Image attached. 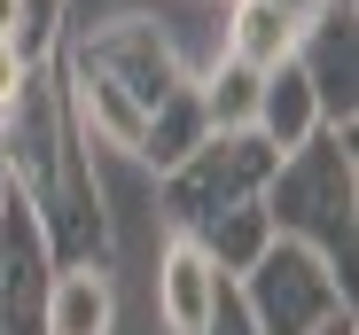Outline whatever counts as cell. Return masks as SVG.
<instances>
[{
  "mask_svg": "<svg viewBox=\"0 0 359 335\" xmlns=\"http://www.w3.org/2000/svg\"><path fill=\"white\" fill-rule=\"evenodd\" d=\"M289 47H297V24L273 8V0H234L226 8V47L219 55H234V63H250V71H273Z\"/></svg>",
  "mask_w": 359,
  "mask_h": 335,
  "instance_id": "obj_13",
  "label": "cell"
},
{
  "mask_svg": "<svg viewBox=\"0 0 359 335\" xmlns=\"http://www.w3.org/2000/svg\"><path fill=\"white\" fill-rule=\"evenodd\" d=\"M273 234L305 242L336 265V281L351 289V234H359V164H351V133L344 125H320L297 148L273 156V172L258 187Z\"/></svg>",
  "mask_w": 359,
  "mask_h": 335,
  "instance_id": "obj_3",
  "label": "cell"
},
{
  "mask_svg": "<svg viewBox=\"0 0 359 335\" xmlns=\"http://www.w3.org/2000/svg\"><path fill=\"white\" fill-rule=\"evenodd\" d=\"M250 125H258L273 148H297L305 133H320V101H313V78H305V63H297V55H281V63L258 78Z\"/></svg>",
  "mask_w": 359,
  "mask_h": 335,
  "instance_id": "obj_10",
  "label": "cell"
},
{
  "mask_svg": "<svg viewBox=\"0 0 359 335\" xmlns=\"http://www.w3.org/2000/svg\"><path fill=\"white\" fill-rule=\"evenodd\" d=\"M196 242H203V257L226 273H250L258 257H266V242H273V218H266V203L250 195V203H226V211H211L203 227H196Z\"/></svg>",
  "mask_w": 359,
  "mask_h": 335,
  "instance_id": "obj_12",
  "label": "cell"
},
{
  "mask_svg": "<svg viewBox=\"0 0 359 335\" xmlns=\"http://www.w3.org/2000/svg\"><path fill=\"white\" fill-rule=\"evenodd\" d=\"M63 8H71V0H24V24H16V47L32 55V63H47V55L63 47Z\"/></svg>",
  "mask_w": 359,
  "mask_h": 335,
  "instance_id": "obj_15",
  "label": "cell"
},
{
  "mask_svg": "<svg viewBox=\"0 0 359 335\" xmlns=\"http://www.w3.org/2000/svg\"><path fill=\"white\" fill-rule=\"evenodd\" d=\"M258 78L266 71H250V63H234V55H219V63L196 78V94H203V117H211V133H226V125H250V109H258Z\"/></svg>",
  "mask_w": 359,
  "mask_h": 335,
  "instance_id": "obj_14",
  "label": "cell"
},
{
  "mask_svg": "<svg viewBox=\"0 0 359 335\" xmlns=\"http://www.w3.org/2000/svg\"><path fill=\"white\" fill-rule=\"evenodd\" d=\"M39 327H47V335H117V289H109V265H55Z\"/></svg>",
  "mask_w": 359,
  "mask_h": 335,
  "instance_id": "obj_9",
  "label": "cell"
},
{
  "mask_svg": "<svg viewBox=\"0 0 359 335\" xmlns=\"http://www.w3.org/2000/svg\"><path fill=\"white\" fill-rule=\"evenodd\" d=\"M24 78H32V55H24L16 39H0V109H8V94H16Z\"/></svg>",
  "mask_w": 359,
  "mask_h": 335,
  "instance_id": "obj_17",
  "label": "cell"
},
{
  "mask_svg": "<svg viewBox=\"0 0 359 335\" xmlns=\"http://www.w3.org/2000/svg\"><path fill=\"white\" fill-rule=\"evenodd\" d=\"M234 297L258 335H336L351 312V289L336 281V265L289 234H273L250 273H234Z\"/></svg>",
  "mask_w": 359,
  "mask_h": 335,
  "instance_id": "obj_4",
  "label": "cell"
},
{
  "mask_svg": "<svg viewBox=\"0 0 359 335\" xmlns=\"http://www.w3.org/2000/svg\"><path fill=\"white\" fill-rule=\"evenodd\" d=\"M297 63H305L313 78V101H320V125H344L359 117V16H351V0H328L320 16L297 24Z\"/></svg>",
  "mask_w": 359,
  "mask_h": 335,
  "instance_id": "obj_6",
  "label": "cell"
},
{
  "mask_svg": "<svg viewBox=\"0 0 359 335\" xmlns=\"http://www.w3.org/2000/svg\"><path fill=\"white\" fill-rule=\"evenodd\" d=\"M203 133H211V117H203V94H196V78H188L180 94H164V101L149 109V125H141L133 156L149 164V172H172V164L188 156V148H196Z\"/></svg>",
  "mask_w": 359,
  "mask_h": 335,
  "instance_id": "obj_11",
  "label": "cell"
},
{
  "mask_svg": "<svg viewBox=\"0 0 359 335\" xmlns=\"http://www.w3.org/2000/svg\"><path fill=\"white\" fill-rule=\"evenodd\" d=\"M55 71H63L86 133H102V141H117V148H133L141 125H149V109H156L164 94L188 86V71H180L172 39L156 31V16H109V24H94V31H79V39L63 31Z\"/></svg>",
  "mask_w": 359,
  "mask_h": 335,
  "instance_id": "obj_2",
  "label": "cell"
},
{
  "mask_svg": "<svg viewBox=\"0 0 359 335\" xmlns=\"http://www.w3.org/2000/svg\"><path fill=\"white\" fill-rule=\"evenodd\" d=\"M86 141L94 133L79 117L63 71H55V55L32 63V78L0 109V148H8V180L32 203L55 265H109V211H102V180H94Z\"/></svg>",
  "mask_w": 359,
  "mask_h": 335,
  "instance_id": "obj_1",
  "label": "cell"
},
{
  "mask_svg": "<svg viewBox=\"0 0 359 335\" xmlns=\"http://www.w3.org/2000/svg\"><path fill=\"white\" fill-rule=\"evenodd\" d=\"M273 141L258 125H226V133H203L188 156L172 164V172H156V211H164V227L172 234H196L211 211L226 203H250L273 172Z\"/></svg>",
  "mask_w": 359,
  "mask_h": 335,
  "instance_id": "obj_5",
  "label": "cell"
},
{
  "mask_svg": "<svg viewBox=\"0 0 359 335\" xmlns=\"http://www.w3.org/2000/svg\"><path fill=\"white\" fill-rule=\"evenodd\" d=\"M47 281H55V250L39 234L32 203L8 187V203H0V335H47L39 327Z\"/></svg>",
  "mask_w": 359,
  "mask_h": 335,
  "instance_id": "obj_7",
  "label": "cell"
},
{
  "mask_svg": "<svg viewBox=\"0 0 359 335\" xmlns=\"http://www.w3.org/2000/svg\"><path fill=\"white\" fill-rule=\"evenodd\" d=\"M8 187H16V180H8V148H0V203H8Z\"/></svg>",
  "mask_w": 359,
  "mask_h": 335,
  "instance_id": "obj_19",
  "label": "cell"
},
{
  "mask_svg": "<svg viewBox=\"0 0 359 335\" xmlns=\"http://www.w3.org/2000/svg\"><path fill=\"white\" fill-rule=\"evenodd\" d=\"M196 335H258V327H250V312H243V297H234V281H219V297H211V320H203Z\"/></svg>",
  "mask_w": 359,
  "mask_h": 335,
  "instance_id": "obj_16",
  "label": "cell"
},
{
  "mask_svg": "<svg viewBox=\"0 0 359 335\" xmlns=\"http://www.w3.org/2000/svg\"><path fill=\"white\" fill-rule=\"evenodd\" d=\"M219 281H226V273L203 257V242H196V234H172V250H164V265H156V312H164V327H172V335H196V327L211 320Z\"/></svg>",
  "mask_w": 359,
  "mask_h": 335,
  "instance_id": "obj_8",
  "label": "cell"
},
{
  "mask_svg": "<svg viewBox=\"0 0 359 335\" xmlns=\"http://www.w3.org/2000/svg\"><path fill=\"white\" fill-rule=\"evenodd\" d=\"M273 8H281L289 24H305V16H320V8H328V0H273Z\"/></svg>",
  "mask_w": 359,
  "mask_h": 335,
  "instance_id": "obj_18",
  "label": "cell"
}]
</instances>
